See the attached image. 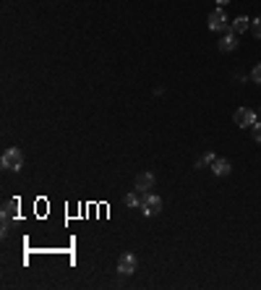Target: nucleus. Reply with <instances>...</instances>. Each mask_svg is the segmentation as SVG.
Segmentation results:
<instances>
[{"instance_id": "obj_1", "label": "nucleus", "mask_w": 261, "mask_h": 290, "mask_svg": "<svg viewBox=\"0 0 261 290\" xmlns=\"http://www.w3.org/2000/svg\"><path fill=\"white\" fill-rule=\"evenodd\" d=\"M0 167L3 170H21L24 167V152L19 149V147H8L3 155H0Z\"/></svg>"}, {"instance_id": "obj_2", "label": "nucleus", "mask_w": 261, "mask_h": 290, "mask_svg": "<svg viewBox=\"0 0 261 290\" xmlns=\"http://www.w3.org/2000/svg\"><path fill=\"white\" fill-rule=\"evenodd\" d=\"M209 29L212 32H227L230 29V19H227L225 8H217V11L209 13Z\"/></svg>"}, {"instance_id": "obj_3", "label": "nucleus", "mask_w": 261, "mask_h": 290, "mask_svg": "<svg viewBox=\"0 0 261 290\" xmlns=\"http://www.w3.org/2000/svg\"><path fill=\"white\" fill-rule=\"evenodd\" d=\"M141 212L146 217H151V215H157V212H162V196L160 194H144V202H141Z\"/></svg>"}, {"instance_id": "obj_4", "label": "nucleus", "mask_w": 261, "mask_h": 290, "mask_svg": "<svg viewBox=\"0 0 261 290\" xmlns=\"http://www.w3.org/2000/svg\"><path fill=\"white\" fill-rule=\"evenodd\" d=\"M136 269H139V259H136V254H120V259H118V272L123 274V277H131Z\"/></svg>"}, {"instance_id": "obj_5", "label": "nucleus", "mask_w": 261, "mask_h": 290, "mask_svg": "<svg viewBox=\"0 0 261 290\" xmlns=\"http://www.w3.org/2000/svg\"><path fill=\"white\" fill-rule=\"evenodd\" d=\"M154 183H157L154 173L144 170V173H139V175H136V180H133V188L139 191V194H149L151 188H154Z\"/></svg>"}, {"instance_id": "obj_6", "label": "nucleus", "mask_w": 261, "mask_h": 290, "mask_svg": "<svg viewBox=\"0 0 261 290\" xmlns=\"http://www.w3.org/2000/svg\"><path fill=\"white\" fill-rule=\"evenodd\" d=\"M233 120H235V126H240V128H251L256 123V113L248 110V108H238L233 113Z\"/></svg>"}, {"instance_id": "obj_7", "label": "nucleus", "mask_w": 261, "mask_h": 290, "mask_svg": "<svg viewBox=\"0 0 261 290\" xmlns=\"http://www.w3.org/2000/svg\"><path fill=\"white\" fill-rule=\"evenodd\" d=\"M19 209V199H11L3 204V235L11 233V225H13V215H16Z\"/></svg>"}, {"instance_id": "obj_8", "label": "nucleus", "mask_w": 261, "mask_h": 290, "mask_svg": "<svg viewBox=\"0 0 261 290\" xmlns=\"http://www.w3.org/2000/svg\"><path fill=\"white\" fill-rule=\"evenodd\" d=\"M238 47V34L235 32H225V37L220 39V50L222 53H233Z\"/></svg>"}, {"instance_id": "obj_9", "label": "nucleus", "mask_w": 261, "mask_h": 290, "mask_svg": "<svg viewBox=\"0 0 261 290\" xmlns=\"http://www.w3.org/2000/svg\"><path fill=\"white\" fill-rule=\"evenodd\" d=\"M212 170H214V175H220V178H225V175H230V173H233V165H230L227 160H214L212 162Z\"/></svg>"}, {"instance_id": "obj_10", "label": "nucleus", "mask_w": 261, "mask_h": 290, "mask_svg": "<svg viewBox=\"0 0 261 290\" xmlns=\"http://www.w3.org/2000/svg\"><path fill=\"white\" fill-rule=\"evenodd\" d=\"M245 29H251V19H245V16H238L233 24H230V32H235V34H243Z\"/></svg>"}, {"instance_id": "obj_11", "label": "nucleus", "mask_w": 261, "mask_h": 290, "mask_svg": "<svg viewBox=\"0 0 261 290\" xmlns=\"http://www.w3.org/2000/svg\"><path fill=\"white\" fill-rule=\"evenodd\" d=\"M141 202H144V194H139V191H131V194H126V207L136 209V207H141Z\"/></svg>"}, {"instance_id": "obj_12", "label": "nucleus", "mask_w": 261, "mask_h": 290, "mask_svg": "<svg viewBox=\"0 0 261 290\" xmlns=\"http://www.w3.org/2000/svg\"><path fill=\"white\" fill-rule=\"evenodd\" d=\"M214 160H217V157H214V155H212V152H206V155H204L201 160H196V167H198V170H201V167H206V165H212Z\"/></svg>"}, {"instance_id": "obj_13", "label": "nucleus", "mask_w": 261, "mask_h": 290, "mask_svg": "<svg viewBox=\"0 0 261 290\" xmlns=\"http://www.w3.org/2000/svg\"><path fill=\"white\" fill-rule=\"evenodd\" d=\"M251 32H253V37L261 39V16H258V19H251Z\"/></svg>"}, {"instance_id": "obj_14", "label": "nucleus", "mask_w": 261, "mask_h": 290, "mask_svg": "<svg viewBox=\"0 0 261 290\" xmlns=\"http://www.w3.org/2000/svg\"><path fill=\"white\" fill-rule=\"evenodd\" d=\"M251 136H253V141H261V120H256L251 126Z\"/></svg>"}, {"instance_id": "obj_15", "label": "nucleus", "mask_w": 261, "mask_h": 290, "mask_svg": "<svg viewBox=\"0 0 261 290\" xmlns=\"http://www.w3.org/2000/svg\"><path fill=\"white\" fill-rule=\"evenodd\" d=\"M251 81H253V84H261V63L253 66V71H251Z\"/></svg>"}, {"instance_id": "obj_16", "label": "nucleus", "mask_w": 261, "mask_h": 290, "mask_svg": "<svg viewBox=\"0 0 261 290\" xmlns=\"http://www.w3.org/2000/svg\"><path fill=\"white\" fill-rule=\"evenodd\" d=\"M256 120H261V108H258V110H256Z\"/></svg>"}, {"instance_id": "obj_17", "label": "nucleus", "mask_w": 261, "mask_h": 290, "mask_svg": "<svg viewBox=\"0 0 261 290\" xmlns=\"http://www.w3.org/2000/svg\"><path fill=\"white\" fill-rule=\"evenodd\" d=\"M217 3H220V6H227V3H230V0H217Z\"/></svg>"}]
</instances>
